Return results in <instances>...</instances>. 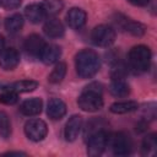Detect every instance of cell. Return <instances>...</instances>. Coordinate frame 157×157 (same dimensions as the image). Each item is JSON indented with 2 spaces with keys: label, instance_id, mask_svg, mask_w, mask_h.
I'll return each instance as SVG.
<instances>
[{
  "label": "cell",
  "instance_id": "cell-5",
  "mask_svg": "<svg viewBox=\"0 0 157 157\" xmlns=\"http://www.w3.org/2000/svg\"><path fill=\"white\" fill-rule=\"evenodd\" d=\"M109 142L115 156H128L132 151V141L126 132H115L113 136H109Z\"/></svg>",
  "mask_w": 157,
  "mask_h": 157
},
{
  "label": "cell",
  "instance_id": "cell-4",
  "mask_svg": "<svg viewBox=\"0 0 157 157\" xmlns=\"http://www.w3.org/2000/svg\"><path fill=\"white\" fill-rule=\"evenodd\" d=\"M108 144H109V134L103 129H98L88 135L87 153L90 156H99L103 153Z\"/></svg>",
  "mask_w": 157,
  "mask_h": 157
},
{
  "label": "cell",
  "instance_id": "cell-26",
  "mask_svg": "<svg viewBox=\"0 0 157 157\" xmlns=\"http://www.w3.org/2000/svg\"><path fill=\"white\" fill-rule=\"evenodd\" d=\"M18 101V93L9 90V88H4V91L0 93V103L6 104V105H12L15 103H17Z\"/></svg>",
  "mask_w": 157,
  "mask_h": 157
},
{
  "label": "cell",
  "instance_id": "cell-18",
  "mask_svg": "<svg viewBox=\"0 0 157 157\" xmlns=\"http://www.w3.org/2000/svg\"><path fill=\"white\" fill-rule=\"evenodd\" d=\"M120 26L126 31L129 32L130 34L135 36V37H141L144 36L145 31H146V27L140 23V22H136V21H132V20H129L126 17H123L121 21H119Z\"/></svg>",
  "mask_w": 157,
  "mask_h": 157
},
{
  "label": "cell",
  "instance_id": "cell-7",
  "mask_svg": "<svg viewBox=\"0 0 157 157\" xmlns=\"http://www.w3.org/2000/svg\"><path fill=\"white\" fill-rule=\"evenodd\" d=\"M25 134L29 140L38 142L47 136L48 126L42 119H29L25 124Z\"/></svg>",
  "mask_w": 157,
  "mask_h": 157
},
{
  "label": "cell",
  "instance_id": "cell-3",
  "mask_svg": "<svg viewBox=\"0 0 157 157\" xmlns=\"http://www.w3.org/2000/svg\"><path fill=\"white\" fill-rule=\"evenodd\" d=\"M128 60L130 67L136 72H145L151 65V50L146 45H135L130 49Z\"/></svg>",
  "mask_w": 157,
  "mask_h": 157
},
{
  "label": "cell",
  "instance_id": "cell-15",
  "mask_svg": "<svg viewBox=\"0 0 157 157\" xmlns=\"http://www.w3.org/2000/svg\"><path fill=\"white\" fill-rule=\"evenodd\" d=\"M43 31L50 38H59L64 36L65 28L61 21H59L58 18H48L43 26Z\"/></svg>",
  "mask_w": 157,
  "mask_h": 157
},
{
  "label": "cell",
  "instance_id": "cell-14",
  "mask_svg": "<svg viewBox=\"0 0 157 157\" xmlns=\"http://www.w3.org/2000/svg\"><path fill=\"white\" fill-rule=\"evenodd\" d=\"M42 108H43L42 99L37 98V97H33V98H29V99H26V101L22 102V104L20 107V112L23 115L33 117V115L39 114L42 112Z\"/></svg>",
  "mask_w": 157,
  "mask_h": 157
},
{
  "label": "cell",
  "instance_id": "cell-2",
  "mask_svg": "<svg viewBox=\"0 0 157 157\" xmlns=\"http://www.w3.org/2000/svg\"><path fill=\"white\" fill-rule=\"evenodd\" d=\"M78 107L85 112H97L103 107L102 86L97 82L90 83L85 87L77 99Z\"/></svg>",
  "mask_w": 157,
  "mask_h": 157
},
{
  "label": "cell",
  "instance_id": "cell-23",
  "mask_svg": "<svg viewBox=\"0 0 157 157\" xmlns=\"http://www.w3.org/2000/svg\"><path fill=\"white\" fill-rule=\"evenodd\" d=\"M40 5L47 16H54L59 13L64 7V2L61 0H44Z\"/></svg>",
  "mask_w": 157,
  "mask_h": 157
},
{
  "label": "cell",
  "instance_id": "cell-29",
  "mask_svg": "<svg viewBox=\"0 0 157 157\" xmlns=\"http://www.w3.org/2000/svg\"><path fill=\"white\" fill-rule=\"evenodd\" d=\"M4 155H6V156H26V153L25 152H20V151H9V152H5Z\"/></svg>",
  "mask_w": 157,
  "mask_h": 157
},
{
  "label": "cell",
  "instance_id": "cell-25",
  "mask_svg": "<svg viewBox=\"0 0 157 157\" xmlns=\"http://www.w3.org/2000/svg\"><path fill=\"white\" fill-rule=\"evenodd\" d=\"M11 135V123L5 112H0V136L7 139Z\"/></svg>",
  "mask_w": 157,
  "mask_h": 157
},
{
  "label": "cell",
  "instance_id": "cell-21",
  "mask_svg": "<svg viewBox=\"0 0 157 157\" xmlns=\"http://www.w3.org/2000/svg\"><path fill=\"white\" fill-rule=\"evenodd\" d=\"M157 152V136L156 134H150L147 135L141 145V153L142 156L152 157Z\"/></svg>",
  "mask_w": 157,
  "mask_h": 157
},
{
  "label": "cell",
  "instance_id": "cell-24",
  "mask_svg": "<svg viewBox=\"0 0 157 157\" xmlns=\"http://www.w3.org/2000/svg\"><path fill=\"white\" fill-rule=\"evenodd\" d=\"M65 75H66V64L59 61V63L54 66L53 71L49 74L48 81H49L50 83H59V82L63 81V78L65 77Z\"/></svg>",
  "mask_w": 157,
  "mask_h": 157
},
{
  "label": "cell",
  "instance_id": "cell-12",
  "mask_svg": "<svg viewBox=\"0 0 157 157\" xmlns=\"http://www.w3.org/2000/svg\"><path fill=\"white\" fill-rule=\"evenodd\" d=\"M47 114L53 120H59L66 114V104L60 98H50L47 105Z\"/></svg>",
  "mask_w": 157,
  "mask_h": 157
},
{
  "label": "cell",
  "instance_id": "cell-22",
  "mask_svg": "<svg viewBox=\"0 0 157 157\" xmlns=\"http://www.w3.org/2000/svg\"><path fill=\"white\" fill-rule=\"evenodd\" d=\"M23 27V17L20 13H13L5 20V29L9 33H17Z\"/></svg>",
  "mask_w": 157,
  "mask_h": 157
},
{
  "label": "cell",
  "instance_id": "cell-13",
  "mask_svg": "<svg viewBox=\"0 0 157 157\" xmlns=\"http://www.w3.org/2000/svg\"><path fill=\"white\" fill-rule=\"evenodd\" d=\"M61 55V49L56 44H45L39 58L45 65H52L59 60Z\"/></svg>",
  "mask_w": 157,
  "mask_h": 157
},
{
  "label": "cell",
  "instance_id": "cell-10",
  "mask_svg": "<svg viewBox=\"0 0 157 157\" xmlns=\"http://www.w3.org/2000/svg\"><path fill=\"white\" fill-rule=\"evenodd\" d=\"M87 20L86 12L80 7H71L66 13V22L74 29H80L85 26Z\"/></svg>",
  "mask_w": 157,
  "mask_h": 157
},
{
  "label": "cell",
  "instance_id": "cell-28",
  "mask_svg": "<svg viewBox=\"0 0 157 157\" xmlns=\"http://www.w3.org/2000/svg\"><path fill=\"white\" fill-rule=\"evenodd\" d=\"M128 1L135 6H146L151 0H128Z\"/></svg>",
  "mask_w": 157,
  "mask_h": 157
},
{
  "label": "cell",
  "instance_id": "cell-6",
  "mask_svg": "<svg viewBox=\"0 0 157 157\" xmlns=\"http://www.w3.org/2000/svg\"><path fill=\"white\" fill-rule=\"evenodd\" d=\"M91 38L98 47H109L115 40V31L108 25H99L93 28Z\"/></svg>",
  "mask_w": 157,
  "mask_h": 157
},
{
  "label": "cell",
  "instance_id": "cell-8",
  "mask_svg": "<svg viewBox=\"0 0 157 157\" xmlns=\"http://www.w3.org/2000/svg\"><path fill=\"white\" fill-rule=\"evenodd\" d=\"M20 64V54L15 48H5L0 52V67L2 70H13Z\"/></svg>",
  "mask_w": 157,
  "mask_h": 157
},
{
  "label": "cell",
  "instance_id": "cell-17",
  "mask_svg": "<svg viewBox=\"0 0 157 157\" xmlns=\"http://www.w3.org/2000/svg\"><path fill=\"white\" fill-rule=\"evenodd\" d=\"M109 92L114 97H126L130 93V87L124 78H113L109 86Z\"/></svg>",
  "mask_w": 157,
  "mask_h": 157
},
{
  "label": "cell",
  "instance_id": "cell-27",
  "mask_svg": "<svg viewBox=\"0 0 157 157\" xmlns=\"http://www.w3.org/2000/svg\"><path fill=\"white\" fill-rule=\"evenodd\" d=\"M22 0H0V5L6 10H15L20 7Z\"/></svg>",
  "mask_w": 157,
  "mask_h": 157
},
{
  "label": "cell",
  "instance_id": "cell-11",
  "mask_svg": "<svg viewBox=\"0 0 157 157\" xmlns=\"http://www.w3.org/2000/svg\"><path fill=\"white\" fill-rule=\"evenodd\" d=\"M45 45V42L44 39L38 36V34H31L26 38L25 43H23V47L26 49V52L32 55V56H39L43 48Z\"/></svg>",
  "mask_w": 157,
  "mask_h": 157
},
{
  "label": "cell",
  "instance_id": "cell-9",
  "mask_svg": "<svg viewBox=\"0 0 157 157\" xmlns=\"http://www.w3.org/2000/svg\"><path fill=\"white\" fill-rule=\"evenodd\" d=\"M82 129V117L81 115H72L66 121L65 129H64V136L66 141H75L78 137V134Z\"/></svg>",
  "mask_w": 157,
  "mask_h": 157
},
{
  "label": "cell",
  "instance_id": "cell-30",
  "mask_svg": "<svg viewBox=\"0 0 157 157\" xmlns=\"http://www.w3.org/2000/svg\"><path fill=\"white\" fill-rule=\"evenodd\" d=\"M4 49V38L0 36V52Z\"/></svg>",
  "mask_w": 157,
  "mask_h": 157
},
{
  "label": "cell",
  "instance_id": "cell-16",
  "mask_svg": "<svg viewBox=\"0 0 157 157\" xmlns=\"http://www.w3.org/2000/svg\"><path fill=\"white\" fill-rule=\"evenodd\" d=\"M25 16L32 23H39V22H42L47 17V15H45L42 5H39V4H31V5L26 6V9H25Z\"/></svg>",
  "mask_w": 157,
  "mask_h": 157
},
{
  "label": "cell",
  "instance_id": "cell-20",
  "mask_svg": "<svg viewBox=\"0 0 157 157\" xmlns=\"http://www.w3.org/2000/svg\"><path fill=\"white\" fill-rule=\"evenodd\" d=\"M139 108V103L135 101H124V102H115L110 105L109 110L114 114H126L136 110Z\"/></svg>",
  "mask_w": 157,
  "mask_h": 157
},
{
  "label": "cell",
  "instance_id": "cell-1",
  "mask_svg": "<svg viewBox=\"0 0 157 157\" xmlns=\"http://www.w3.org/2000/svg\"><path fill=\"white\" fill-rule=\"evenodd\" d=\"M101 66L98 54L92 49H82L75 56L76 72L82 78H91L94 76Z\"/></svg>",
  "mask_w": 157,
  "mask_h": 157
},
{
  "label": "cell",
  "instance_id": "cell-19",
  "mask_svg": "<svg viewBox=\"0 0 157 157\" xmlns=\"http://www.w3.org/2000/svg\"><path fill=\"white\" fill-rule=\"evenodd\" d=\"M38 87V82L34 80H21L10 83L9 86H5L4 88L12 90L17 93H25V92H32Z\"/></svg>",
  "mask_w": 157,
  "mask_h": 157
}]
</instances>
